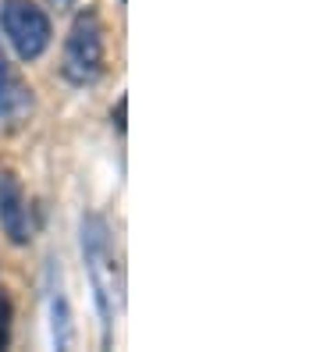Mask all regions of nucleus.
<instances>
[{
  "label": "nucleus",
  "mask_w": 320,
  "mask_h": 352,
  "mask_svg": "<svg viewBox=\"0 0 320 352\" xmlns=\"http://www.w3.org/2000/svg\"><path fill=\"white\" fill-rule=\"evenodd\" d=\"M103 60H107V43H103V22L93 8H82L72 18V29L64 36V50H61V75L72 86H93L103 75Z\"/></svg>",
  "instance_id": "f03ea898"
},
{
  "label": "nucleus",
  "mask_w": 320,
  "mask_h": 352,
  "mask_svg": "<svg viewBox=\"0 0 320 352\" xmlns=\"http://www.w3.org/2000/svg\"><path fill=\"white\" fill-rule=\"evenodd\" d=\"M50 4H57V8H72V0H50Z\"/></svg>",
  "instance_id": "1a4fd4ad"
},
{
  "label": "nucleus",
  "mask_w": 320,
  "mask_h": 352,
  "mask_svg": "<svg viewBox=\"0 0 320 352\" xmlns=\"http://www.w3.org/2000/svg\"><path fill=\"white\" fill-rule=\"evenodd\" d=\"M32 89H25L21 82L11 75L8 68V57L4 50H0V114H8V118H21L29 107H32Z\"/></svg>",
  "instance_id": "39448f33"
},
{
  "label": "nucleus",
  "mask_w": 320,
  "mask_h": 352,
  "mask_svg": "<svg viewBox=\"0 0 320 352\" xmlns=\"http://www.w3.org/2000/svg\"><path fill=\"white\" fill-rule=\"evenodd\" d=\"M11 342V302H8V292L0 288V349Z\"/></svg>",
  "instance_id": "0eeeda50"
},
{
  "label": "nucleus",
  "mask_w": 320,
  "mask_h": 352,
  "mask_svg": "<svg viewBox=\"0 0 320 352\" xmlns=\"http://www.w3.org/2000/svg\"><path fill=\"white\" fill-rule=\"evenodd\" d=\"M0 29H4L18 60H25V65L39 60L54 39L50 14L36 0H0Z\"/></svg>",
  "instance_id": "7ed1b4c3"
},
{
  "label": "nucleus",
  "mask_w": 320,
  "mask_h": 352,
  "mask_svg": "<svg viewBox=\"0 0 320 352\" xmlns=\"http://www.w3.org/2000/svg\"><path fill=\"white\" fill-rule=\"evenodd\" d=\"M0 232L8 235L11 245H29L36 232L29 196L14 171H0Z\"/></svg>",
  "instance_id": "20e7f679"
},
{
  "label": "nucleus",
  "mask_w": 320,
  "mask_h": 352,
  "mask_svg": "<svg viewBox=\"0 0 320 352\" xmlns=\"http://www.w3.org/2000/svg\"><path fill=\"white\" fill-rule=\"evenodd\" d=\"M50 338H54V349H72L75 342L72 306L61 296V288H50Z\"/></svg>",
  "instance_id": "423d86ee"
},
{
  "label": "nucleus",
  "mask_w": 320,
  "mask_h": 352,
  "mask_svg": "<svg viewBox=\"0 0 320 352\" xmlns=\"http://www.w3.org/2000/svg\"><path fill=\"white\" fill-rule=\"evenodd\" d=\"M125 111H128V100L121 96V100H118V111H111V121H114L118 132H125Z\"/></svg>",
  "instance_id": "6e6552de"
},
{
  "label": "nucleus",
  "mask_w": 320,
  "mask_h": 352,
  "mask_svg": "<svg viewBox=\"0 0 320 352\" xmlns=\"http://www.w3.org/2000/svg\"><path fill=\"white\" fill-rule=\"evenodd\" d=\"M82 260H85V274H89L93 285V296H96V309H100V320H103V345L111 342V320H114V309L121 306V263L114 253V242H111V228H107L103 217L96 214H85L82 217Z\"/></svg>",
  "instance_id": "f257e3e1"
}]
</instances>
